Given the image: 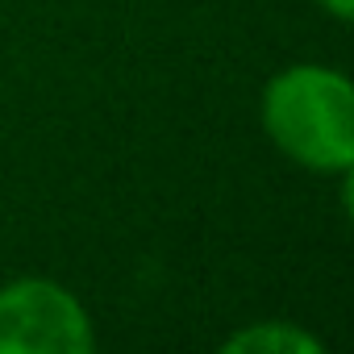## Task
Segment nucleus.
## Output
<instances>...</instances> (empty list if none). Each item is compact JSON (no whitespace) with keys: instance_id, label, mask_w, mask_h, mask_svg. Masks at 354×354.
<instances>
[{"instance_id":"obj_2","label":"nucleus","mask_w":354,"mask_h":354,"mask_svg":"<svg viewBox=\"0 0 354 354\" xmlns=\"http://www.w3.org/2000/svg\"><path fill=\"white\" fill-rule=\"evenodd\" d=\"M96 333L84 304L55 279L0 288V354H92Z\"/></svg>"},{"instance_id":"obj_4","label":"nucleus","mask_w":354,"mask_h":354,"mask_svg":"<svg viewBox=\"0 0 354 354\" xmlns=\"http://www.w3.org/2000/svg\"><path fill=\"white\" fill-rule=\"evenodd\" d=\"M321 5H325L333 17H342V21H346V17H350V9H354V0H321Z\"/></svg>"},{"instance_id":"obj_3","label":"nucleus","mask_w":354,"mask_h":354,"mask_svg":"<svg viewBox=\"0 0 354 354\" xmlns=\"http://www.w3.org/2000/svg\"><path fill=\"white\" fill-rule=\"evenodd\" d=\"M225 354H321V342L308 337L296 325L283 321H263L225 342Z\"/></svg>"},{"instance_id":"obj_1","label":"nucleus","mask_w":354,"mask_h":354,"mask_svg":"<svg viewBox=\"0 0 354 354\" xmlns=\"http://www.w3.org/2000/svg\"><path fill=\"white\" fill-rule=\"evenodd\" d=\"M263 125L271 142L308 171L354 167V92L333 67H288L263 92Z\"/></svg>"}]
</instances>
